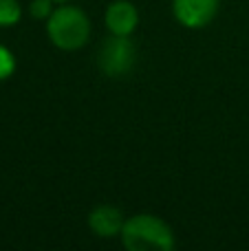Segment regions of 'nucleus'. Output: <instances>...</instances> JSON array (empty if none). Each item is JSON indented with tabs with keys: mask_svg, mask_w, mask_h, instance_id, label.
Here are the masks:
<instances>
[{
	"mask_svg": "<svg viewBox=\"0 0 249 251\" xmlns=\"http://www.w3.org/2000/svg\"><path fill=\"white\" fill-rule=\"evenodd\" d=\"M119 238L128 251H172L176 245L172 227L154 214L128 216Z\"/></svg>",
	"mask_w": 249,
	"mask_h": 251,
	"instance_id": "obj_1",
	"label": "nucleus"
},
{
	"mask_svg": "<svg viewBox=\"0 0 249 251\" xmlns=\"http://www.w3.org/2000/svg\"><path fill=\"white\" fill-rule=\"evenodd\" d=\"M51 44L60 51H79L91 40V18L75 4L62 2L44 22Z\"/></svg>",
	"mask_w": 249,
	"mask_h": 251,
	"instance_id": "obj_2",
	"label": "nucleus"
},
{
	"mask_svg": "<svg viewBox=\"0 0 249 251\" xmlns=\"http://www.w3.org/2000/svg\"><path fill=\"white\" fill-rule=\"evenodd\" d=\"M137 62V49L130 35H110L100 44L97 51V69L106 77H126Z\"/></svg>",
	"mask_w": 249,
	"mask_h": 251,
	"instance_id": "obj_3",
	"label": "nucleus"
},
{
	"mask_svg": "<svg viewBox=\"0 0 249 251\" xmlns=\"http://www.w3.org/2000/svg\"><path fill=\"white\" fill-rule=\"evenodd\" d=\"M221 0H172V16L185 29H203L216 18Z\"/></svg>",
	"mask_w": 249,
	"mask_h": 251,
	"instance_id": "obj_4",
	"label": "nucleus"
},
{
	"mask_svg": "<svg viewBox=\"0 0 249 251\" xmlns=\"http://www.w3.org/2000/svg\"><path fill=\"white\" fill-rule=\"evenodd\" d=\"M104 22L110 35H132L139 26V11L130 0H113L106 7Z\"/></svg>",
	"mask_w": 249,
	"mask_h": 251,
	"instance_id": "obj_5",
	"label": "nucleus"
},
{
	"mask_svg": "<svg viewBox=\"0 0 249 251\" xmlns=\"http://www.w3.org/2000/svg\"><path fill=\"white\" fill-rule=\"evenodd\" d=\"M124 212L115 205H97L88 214V229L97 238H117L124 229Z\"/></svg>",
	"mask_w": 249,
	"mask_h": 251,
	"instance_id": "obj_6",
	"label": "nucleus"
},
{
	"mask_svg": "<svg viewBox=\"0 0 249 251\" xmlns=\"http://www.w3.org/2000/svg\"><path fill=\"white\" fill-rule=\"evenodd\" d=\"M22 18V4L18 0H0V29L16 26Z\"/></svg>",
	"mask_w": 249,
	"mask_h": 251,
	"instance_id": "obj_7",
	"label": "nucleus"
},
{
	"mask_svg": "<svg viewBox=\"0 0 249 251\" xmlns=\"http://www.w3.org/2000/svg\"><path fill=\"white\" fill-rule=\"evenodd\" d=\"M13 73H16V57L7 47L0 44V82L9 79Z\"/></svg>",
	"mask_w": 249,
	"mask_h": 251,
	"instance_id": "obj_8",
	"label": "nucleus"
},
{
	"mask_svg": "<svg viewBox=\"0 0 249 251\" xmlns=\"http://www.w3.org/2000/svg\"><path fill=\"white\" fill-rule=\"evenodd\" d=\"M53 0H31L29 2V16L31 18H35V20H44L47 22L49 20V16L53 13Z\"/></svg>",
	"mask_w": 249,
	"mask_h": 251,
	"instance_id": "obj_9",
	"label": "nucleus"
},
{
	"mask_svg": "<svg viewBox=\"0 0 249 251\" xmlns=\"http://www.w3.org/2000/svg\"><path fill=\"white\" fill-rule=\"evenodd\" d=\"M55 4H62V2H71V0H53Z\"/></svg>",
	"mask_w": 249,
	"mask_h": 251,
	"instance_id": "obj_10",
	"label": "nucleus"
}]
</instances>
